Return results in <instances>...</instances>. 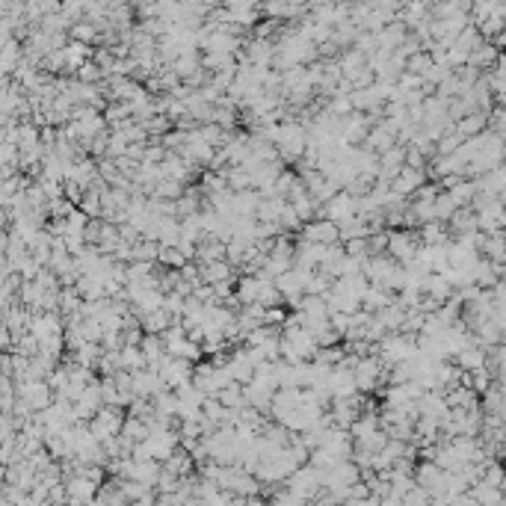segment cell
Returning <instances> with one entry per match:
<instances>
[{"mask_svg":"<svg viewBox=\"0 0 506 506\" xmlns=\"http://www.w3.org/2000/svg\"><path fill=\"white\" fill-rule=\"evenodd\" d=\"M220 400L228 405V409H243V405H246V388H243V382H228L225 388L220 391Z\"/></svg>","mask_w":506,"mask_h":506,"instance_id":"17","label":"cell"},{"mask_svg":"<svg viewBox=\"0 0 506 506\" xmlns=\"http://www.w3.org/2000/svg\"><path fill=\"white\" fill-rule=\"evenodd\" d=\"M480 127H483V118L480 116L477 118H465V122H462V134H477Z\"/></svg>","mask_w":506,"mask_h":506,"instance_id":"22","label":"cell"},{"mask_svg":"<svg viewBox=\"0 0 506 506\" xmlns=\"http://www.w3.org/2000/svg\"><path fill=\"white\" fill-rule=\"evenodd\" d=\"M225 255V240L213 234H204L202 243H198V255H196V264H211V261H222Z\"/></svg>","mask_w":506,"mask_h":506,"instance_id":"14","label":"cell"},{"mask_svg":"<svg viewBox=\"0 0 506 506\" xmlns=\"http://www.w3.org/2000/svg\"><path fill=\"white\" fill-rule=\"evenodd\" d=\"M287 489L291 492H296L302 500H314L317 494H320V489H323V483H320V468L317 465H311V462H305V465H299L291 477H287Z\"/></svg>","mask_w":506,"mask_h":506,"instance_id":"2","label":"cell"},{"mask_svg":"<svg viewBox=\"0 0 506 506\" xmlns=\"http://www.w3.org/2000/svg\"><path fill=\"white\" fill-rule=\"evenodd\" d=\"M418 249H421V234H414V231H391L388 234V255L397 257L400 264H412Z\"/></svg>","mask_w":506,"mask_h":506,"instance_id":"6","label":"cell"},{"mask_svg":"<svg viewBox=\"0 0 506 506\" xmlns=\"http://www.w3.org/2000/svg\"><path fill=\"white\" fill-rule=\"evenodd\" d=\"M72 39H77V42H86V45L98 42V24H95V21L72 24Z\"/></svg>","mask_w":506,"mask_h":506,"instance_id":"19","label":"cell"},{"mask_svg":"<svg viewBox=\"0 0 506 506\" xmlns=\"http://www.w3.org/2000/svg\"><path fill=\"white\" fill-rule=\"evenodd\" d=\"M104 405H107L104 403V379H98V376H95V379L86 385V391L74 400L77 418H81V421H92L95 414L104 409Z\"/></svg>","mask_w":506,"mask_h":506,"instance_id":"3","label":"cell"},{"mask_svg":"<svg viewBox=\"0 0 506 506\" xmlns=\"http://www.w3.org/2000/svg\"><path fill=\"white\" fill-rule=\"evenodd\" d=\"M456 213V198L450 196V193H444V196H439L435 198V220H450V216Z\"/></svg>","mask_w":506,"mask_h":506,"instance_id":"20","label":"cell"},{"mask_svg":"<svg viewBox=\"0 0 506 506\" xmlns=\"http://www.w3.org/2000/svg\"><path fill=\"white\" fill-rule=\"evenodd\" d=\"M193 370H196V361H190V359H169L163 361V367H160V373H163V379H166V385L169 388H178V385H184V382H190L193 379Z\"/></svg>","mask_w":506,"mask_h":506,"instance_id":"9","label":"cell"},{"mask_svg":"<svg viewBox=\"0 0 506 506\" xmlns=\"http://www.w3.org/2000/svg\"><path fill=\"white\" fill-rule=\"evenodd\" d=\"M450 196L456 198V204H468L471 198H474V187L471 184H453Z\"/></svg>","mask_w":506,"mask_h":506,"instance_id":"21","label":"cell"},{"mask_svg":"<svg viewBox=\"0 0 506 506\" xmlns=\"http://www.w3.org/2000/svg\"><path fill=\"white\" fill-rule=\"evenodd\" d=\"M361 145H367V148H370V151H376V154H385L391 145H397V134L379 118V125L370 127V134H367V140H364Z\"/></svg>","mask_w":506,"mask_h":506,"instance_id":"11","label":"cell"},{"mask_svg":"<svg viewBox=\"0 0 506 506\" xmlns=\"http://www.w3.org/2000/svg\"><path fill=\"white\" fill-rule=\"evenodd\" d=\"M65 485H68V503H95L98 489L104 483L89 480L86 474H72V477H65Z\"/></svg>","mask_w":506,"mask_h":506,"instance_id":"7","label":"cell"},{"mask_svg":"<svg viewBox=\"0 0 506 506\" xmlns=\"http://www.w3.org/2000/svg\"><path fill=\"white\" fill-rule=\"evenodd\" d=\"M320 216L335 220L337 225H341L344 220H350V216H359V196L350 193V190H341L335 198H329V202L320 207Z\"/></svg>","mask_w":506,"mask_h":506,"instance_id":"4","label":"cell"},{"mask_svg":"<svg viewBox=\"0 0 506 506\" xmlns=\"http://www.w3.org/2000/svg\"><path fill=\"white\" fill-rule=\"evenodd\" d=\"M299 237L311 243H323V246H332V243H341V225L335 220H326V216H317V220L305 222Z\"/></svg>","mask_w":506,"mask_h":506,"instance_id":"5","label":"cell"},{"mask_svg":"<svg viewBox=\"0 0 506 506\" xmlns=\"http://www.w3.org/2000/svg\"><path fill=\"white\" fill-rule=\"evenodd\" d=\"M184 187L187 184H181V181H175V178H160V181L154 184V190H151V196L154 198H181L184 196Z\"/></svg>","mask_w":506,"mask_h":506,"instance_id":"18","label":"cell"},{"mask_svg":"<svg viewBox=\"0 0 506 506\" xmlns=\"http://www.w3.org/2000/svg\"><path fill=\"white\" fill-rule=\"evenodd\" d=\"M225 367L231 370V376H234V382H252V376H255V361L249 359V350L246 346H240V350H234V352H228L225 355Z\"/></svg>","mask_w":506,"mask_h":506,"instance_id":"10","label":"cell"},{"mask_svg":"<svg viewBox=\"0 0 506 506\" xmlns=\"http://www.w3.org/2000/svg\"><path fill=\"white\" fill-rule=\"evenodd\" d=\"M423 169H414V166H403V172L394 178L391 181V187L397 193H403V196H412V193H418L421 187H423Z\"/></svg>","mask_w":506,"mask_h":506,"instance_id":"12","label":"cell"},{"mask_svg":"<svg viewBox=\"0 0 506 506\" xmlns=\"http://www.w3.org/2000/svg\"><path fill=\"white\" fill-rule=\"evenodd\" d=\"M405 148L403 143H397V145H391L385 154H379V181H394L397 175L403 172V166H405Z\"/></svg>","mask_w":506,"mask_h":506,"instance_id":"8","label":"cell"},{"mask_svg":"<svg viewBox=\"0 0 506 506\" xmlns=\"http://www.w3.org/2000/svg\"><path fill=\"white\" fill-rule=\"evenodd\" d=\"M394 299H397L394 291H388V287H382V284H373V282H370V287H367V293L361 296V308H367L370 314H376V311H382L385 305H391Z\"/></svg>","mask_w":506,"mask_h":506,"instance_id":"13","label":"cell"},{"mask_svg":"<svg viewBox=\"0 0 506 506\" xmlns=\"http://www.w3.org/2000/svg\"><path fill=\"white\" fill-rule=\"evenodd\" d=\"M175 323V314L166 308H154V311H148V314H143V329L145 332H154V335H163L169 326Z\"/></svg>","mask_w":506,"mask_h":506,"instance_id":"15","label":"cell"},{"mask_svg":"<svg viewBox=\"0 0 506 506\" xmlns=\"http://www.w3.org/2000/svg\"><path fill=\"white\" fill-rule=\"evenodd\" d=\"M122 364H125V370H131V373L145 370V367H148V359H145L143 346H140V344H125V346H122Z\"/></svg>","mask_w":506,"mask_h":506,"instance_id":"16","label":"cell"},{"mask_svg":"<svg viewBox=\"0 0 506 506\" xmlns=\"http://www.w3.org/2000/svg\"><path fill=\"white\" fill-rule=\"evenodd\" d=\"M122 409L125 405H104V409L89 421V430L95 432L98 441H110V439H116V435H122V426H125V418H127Z\"/></svg>","mask_w":506,"mask_h":506,"instance_id":"1","label":"cell"}]
</instances>
